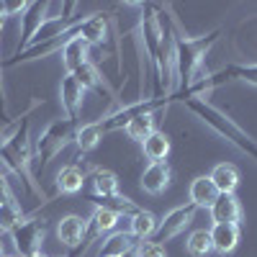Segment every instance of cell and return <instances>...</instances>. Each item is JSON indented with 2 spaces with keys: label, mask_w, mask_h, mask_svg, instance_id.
<instances>
[{
  "label": "cell",
  "mask_w": 257,
  "mask_h": 257,
  "mask_svg": "<svg viewBox=\"0 0 257 257\" xmlns=\"http://www.w3.org/2000/svg\"><path fill=\"white\" fill-rule=\"evenodd\" d=\"M208 234H211L213 252L219 254H229L239 244V224H213Z\"/></svg>",
  "instance_id": "obj_15"
},
{
  "label": "cell",
  "mask_w": 257,
  "mask_h": 257,
  "mask_svg": "<svg viewBox=\"0 0 257 257\" xmlns=\"http://www.w3.org/2000/svg\"><path fill=\"white\" fill-rule=\"evenodd\" d=\"M90 185H93V190L88 193V196H98V198L118 196V175L111 173V170L95 167L93 173H90Z\"/></svg>",
  "instance_id": "obj_20"
},
{
  "label": "cell",
  "mask_w": 257,
  "mask_h": 257,
  "mask_svg": "<svg viewBox=\"0 0 257 257\" xmlns=\"http://www.w3.org/2000/svg\"><path fill=\"white\" fill-rule=\"evenodd\" d=\"M213 224H239L242 221V203L234 193H219V198L211 203Z\"/></svg>",
  "instance_id": "obj_13"
},
{
  "label": "cell",
  "mask_w": 257,
  "mask_h": 257,
  "mask_svg": "<svg viewBox=\"0 0 257 257\" xmlns=\"http://www.w3.org/2000/svg\"><path fill=\"white\" fill-rule=\"evenodd\" d=\"M6 201H16V196H13V190L8 188V180L0 175V203H6Z\"/></svg>",
  "instance_id": "obj_33"
},
{
  "label": "cell",
  "mask_w": 257,
  "mask_h": 257,
  "mask_svg": "<svg viewBox=\"0 0 257 257\" xmlns=\"http://www.w3.org/2000/svg\"><path fill=\"white\" fill-rule=\"evenodd\" d=\"M173 183V167L167 162H152L144 173H142V190L149 196H160Z\"/></svg>",
  "instance_id": "obj_12"
},
{
  "label": "cell",
  "mask_w": 257,
  "mask_h": 257,
  "mask_svg": "<svg viewBox=\"0 0 257 257\" xmlns=\"http://www.w3.org/2000/svg\"><path fill=\"white\" fill-rule=\"evenodd\" d=\"M188 198L196 208H211V203L219 198V190H216V185H213V180L208 175H201L196 180H190Z\"/></svg>",
  "instance_id": "obj_19"
},
{
  "label": "cell",
  "mask_w": 257,
  "mask_h": 257,
  "mask_svg": "<svg viewBox=\"0 0 257 257\" xmlns=\"http://www.w3.org/2000/svg\"><path fill=\"white\" fill-rule=\"evenodd\" d=\"M75 36L82 39L88 47H105V41L111 39L108 16L90 13V16L80 18V24H77V29H75Z\"/></svg>",
  "instance_id": "obj_9"
},
{
  "label": "cell",
  "mask_w": 257,
  "mask_h": 257,
  "mask_svg": "<svg viewBox=\"0 0 257 257\" xmlns=\"http://www.w3.org/2000/svg\"><path fill=\"white\" fill-rule=\"evenodd\" d=\"M44 100L34 98L31 105L16 118H11L8 126H0V165L8 167L13 175H18L21 180L26 183V188L34 193L36 198L49 201L47 193L41 190V185L34 180L31 165H34V144L29 139V116L36 105H41Z\"/></svg>",
  "instance_id": "obj_1"
},
{
  "label": "cell",
  "mask_w": 257,
  "mask_h": 257,
  "mask_svg": "<svg viewBox=\"0 0 257 257\" xmlns=\"http://www.w3.org/2000/svg\"><path fill=\"white\" fill-rule=\"evenodd\" d=\"M180 103H183L196 118H201L213 134H219V137L226 139L231 147H237L242 155H247L249 160L257 162V139L249 137L231 116H226L224 111H219L216 105H211L206 98H185V100H180Z\"/></svg>",
  "instance_id": "obj_3"
},
{
  "label": "cell",
  "mask_w": 257,
  "mask_h": 257,
  "mask_svg": "<svg viewBox=\"0 0 257 257\" xmlns=\"http://www.w3.org/2000/svg\"><path fill=\"white\" fill-rule=\"evenodd\" d=\"M213 185H216L219 193H234L239 188V170L237 165H231V162H219L216 167L211 170V175Z\"/></svg>",
  "instance_id": "obj_23"
},
{
  "label": "cell",
  "mask_w": 257,
  "mask_h": 257,
  "mask_svg": "<svg viewBox=\"0 0 257 257\" xmlns=\"http://www.w3.org/2000/svg\"><path fill=\"white\" fill-rule=\"evenodd\" d=\"M75 132H77L75 121H70V118H54L44 132L39 134V139L34 144V160L41 167V173H44L47 165L62 152L64 147L75 142Z\"/></svg>",
  "instance_id": "obj_4"
},
{
  "label": "cell",
  "mask_w": 257,
  "mask_h": 257,
  "mask_svg": "<svg viewBox=\"0 0 257 257\" xmlns=\"http://www.w3.org/2000/svg\"><path fill=\"white\" fill-rule=\"evenodd\" d=\"M134 254L137 257H167V249H165V244H157L152 239H144V242H137Z\"/></svg>",
  "instance_id": "obj_31"
},
{
  "label": "cell",
  "mask_w": 257,
  "mask_h": 257,
  "mask_svg": "<svg viewBox=\"0 0 257 257\" xmlns=\"http://www.w3.org/2000/svg\"><path fill=\"white\" fill-rule=\"evenodd\" d=\"M170 98H139L134 103H126V105H118L116 111H111L108 116H103L98 123L103 128V134L108 132H121V128H126V123L142 116V113H160L162 108H167Z\"/></svg>",
  "instance_id": "obj_5"
},
{
  "label": "cell",
  "mask_w": 257,
  "mask_h": 257,
  "mask_svg": "<svg viewBox=\"0 0 257 257\" xmlns=\"http://www.w3.org/2000/svg\"><path fill=\"white\" fill-rule=\"evenodd\" d=\"M82 100H85V88L72 75H64L62 82H59V103H62L64 118L77 123V116L82 111Z\"/></svg>",
  "instance_id": "obj_11"
},
{
  "label": "cell",
  "mask_w": 257,
  "mask_h": 257,
  "mask_svg": "<svg viewBox=\"0 0 257 257\" xmlns=\"http://www.w3.org/2000/svg\"><path fill=\"white\" fill-rule=\"evenodd\" d=\"M196 206L193 203H183V206H175L173 211H167L165 216L157 221V229L152 234V242L157 244H165L170 239H175L180 231H185V226L193 221V216H196Z\"/></svg>",
  "instance_id": "obj_8"
},
{
  "label": "cell",
  "mask_w": 257,
  "mask_h": 257,
  "mask_svg": "<svg viewBox=\"0 0 257 257\" xmlns=\"http://www.w3.org/2000/svg\"><path fill=\"white\" fill-rule=\"evenodd\" d=\"M142 152L149 162H167L170 152H173V142H170V137L165 132L157 128L152 137L142 142Z\"/></svg>",
  "instance_id": "obj_21"
},
{
  "label": "cell",
  "mask_w": 257,
  "mask_h": 257,
  "mask_svg": "<svg viewBox=\"0 0 257 257\" xmlns=\"http://www.w3.org/2000/svg\"><path fill=\"white\" fill-rule=\"evenodd\" d=\"M121 219H123L121 213H116V211H111V208H103V206H95L93 216L85 221V237H82L80 247H77L72 254H75V257L85 254L93 242H98L100 237H108L111 231H116V226H118Z\"/></svg>",
  "instance_id": "obj_6"
},
{
  "label": "cell",
  "mask_w": 257,
  "mask_h": 257,
  "mask_svg": "<svg viewBox=\"0 0 257 257\" xmlns=\"http://www.w3.org/2000/svg\"><path fill=\"white\" fill-rule=\"evenodd\" d=\"M0 257H3V242H0Z\"/></svg>",
  "instance_id": "obj_35"
},
{
  "label": "cell",
  "mask_w": 257,
  "mask_h": 257,
  "mask_svg": "<svg viewBox=\"0 0 257 257\" xmlns=\"http://www.w3.org/2000/svg\"><path fill=\"white\" fill-rule=\"evenodd\" d=\"M29 257H47L44 252H36V254H29Z\"/></svg>",
  "instance_id": "obj_34"
},
{
  "label": "cell",
  "mask_w": 257,
  "mask_h": 257,
  "mask_svg": "<svg viewBox=\"0 0 257 257\" xmlns=\"http://www.w3.org/2000/svg\"><path fill=\"white\" fill-rule=\"evenodd\" d=\"M221 29H213L203 36H185L175 24V90L170 100H175L180 93H185L193 82L206 77V57L219 41Z\"/></svg>",
  "instance_id": "obj_2"
},
{
  "label": "cell",
  "mask_w": 257,
  "mask_h": 257,
  "mask_svg": "<svg viewBox=\"0 0 257 257\" xmlns=\"http://www.w3.org/2000/svg\"><path fill=\"white\" fill-rule=\"evenodd\" d=\"M226 75H229V80H239V82H247V85H254V88H257V62L229 64Z\"/></svg>",
  "instance_id": "obj_29"
},
{
  "label": "cell",
  "mask_w": 257,
  "mask_h": 257,
  "mask_svg": "<svg viewBox=\"0 0 257 257\" xmlns=\"http://www.w3.org/2000/svg\"><path fill=\"white\" fill-rule=\"evenodd\" d=\"M26 8H29V3H11V0H3L0 3V13H3V18L8 21V18H16V16H24L26 13Z\"/></svg>",
  "instance_id": "obj_32"
},
{
  "label": "cell",
  "mask_w": 257,
  "mask_h": 257,
  "mask_svg": "<svg viewBox=\"0 0 257 257\" xmlns=\"http://www.w3.org/2000/svg\"><path fill=\"white\" fill-rule=\"evenodd\" d=\"M137 247V239L128 231H111L108 237H103L98 257H126Z\"/></svg>",
  "instance_id": "obj_16"
},
{
  "label": "cell",
  "mask_w": 257,
  "mask_h": 257,
  "mask_svg": "<svg viewBox=\"0 0 257 257\" xmlns=\"http://www.w3.org/2000/svg\"><path fill=\"white\" fill-rule=\"evenodd\" d=\"M126 137L128 139H134V142H144V139H149L155 132H157V113H142V116H137V118H132L126 123Z\"/></svg>",
  "instance_id": "obj_25"
},
{
  "label": "cell",
  "mask_w": 257,
  "mask_h": 257,
  "mask_svg": "<svg viewBox=\"0 0 257 257\" xmlns=\"http://www.w3.org/2000/svg\"><path fill=\"white\" fill-rule=\"evenodd\" d=\"M85 237V221L82 216L77 213H67V216H62L59 224H57V239L62 242V247H67L70 252H75L80 247Z\"/></svg>",
  "instance_id": "obj_14"
},
{
  "label": "cell",
  "mask_w": 257,
  "mask_h": 257,
  "mask_svg": "<svg viewBox=\"0 0 257 257\" xmlns=\"http://www.w3.org/2000/svg\"><path fill=\"white\" fill-rule=\"evenodd\" d=\"M3 257H16V254H3Z\"/></svg>",
  "instance_id": "obj_36"
},
{
  "label": "cell",
  "mask_w": 257,
  "mask_h": 257,
  "mask_svg": "<svg viewBox=\"0 0 257 257\" xmlns=\"http://www.w3.org/2000/svg\"><path fill=\"white\" fill-rule=\"evenodd\" d=\"M3 31H6V18L0 13V121L11 123V116H8V98H6V85H3Z\"/></svg>",
  "instance_id": "obj_30"
},
{
  "label": "cell",
  "mask_w": 257,
  "mask_h": 257,
  "mask_svg": "<svg viewBox=\"0 0 257 257\" xmlns=\"http://www.w3.org/2000/svg\"><path fill=\"white\" fill-rule=\"evenodd\" d=\"M100 139H103V128H100L98 121L77 126V132H75V144H77V149H80L82 155L93 152V149L100 144Z\"/></svg>",
  "instance_id": "obj_26"
},
{
  "label": "cell",
  "mask_w": 257,
  "mask_h": 257,
  "mask_svg": "<svg viewBox=\"0 0 257 257\" xmlns=\"http://www.w3.org/2000/svg\"><path fill=\"white\" fill-rule=\"evenodd\" d=\"M47 16H49V3H29L26 13L21 16V18H24V26H21V36H18V44H16L13 57H18L21 52L29 49V44L34 41L36 31H39L41 24L47 21ZM13 57H11V59H13Z\"/></svg>",
  "instance_id": "obj_10"
},
{
  "label": "cell",
  "mask_w": 257,
  "mask_h": 257,
  "mask_svg": "<svg viewBox=\"0 0 257 257\" xmlns=\"http://www.w3.org/2000/svg\"><path fill=\"white\" fill-rule=\"evenodd\" d=\"M85 173L77 167V165H64L59 173H57V180H54V188L57 193H62V196H77V193H82L85 188Z\"/></svg>",
  "instance_id": "obj_18"
},
{
  "label": "cell",
  "mask_w": 257,
  "mask_h": 257,
  "mask_svg": "<svg viewBox=\"0 0 257 257\" xmlns=\"http://www.w3.org/2000/svg\"><path fill=\"white\" fill-rule=\"evenodd\" d=\"M44 237H47V221L44 219H24L11 231L13 247H16V252L21 257H29V254L41 252Z\"/></svg>",
  "instance_id": "obj_7"
},
{
  "label": "cell",
  "mask_w": 257,
  "mask_h": 257,
  "mask_svg": "<svg viewBox=\"0 0 257 257\" xmlns=\"http://www.w3.org/2000/svg\"><path fill=\"white\" fill-rule=\"evenodd\" d=\"M62 64H64V75H72L77 67H82L85 62H90L88 57H90V47L85 44L82 39H77V36H72L67 44L62 47Z\"/></svg>",
  "instance_id": "obj_17"
},
{
  "label": "cell",
  "mask_w": 257,
  "mask_h": 257,
  "mask_svg": "<svg viewBox=\"0 0 257 257\" xmlns=\"http://www.w3.org/2000/svg\"><path fill=\"white\" fill-rule=\"evenodd\" d=\"M157 216L152 211H144V208H139L132 219H128V224H132V229H128V234H132L134 239H139V242H144V239H152V234H155V229H157Z\"/></svg>",
  "instance_id": "obj_24"
},
{
  "label": "cell",
  "mask_w": 257,
  "mask_h": 257,
  "mask_svg": "<svg viewBox=\"0 0 257 257\" xmlns=\"http://www.w3.org/2000/svg\"><path fill=\"white\" fill-rule=\"evenodd\" d=\"M72 77L82 85L85 90H103V93H108V95H113L116 98V93L108 88V82L103 80V75H100V70L95 67L93 62H85L82 67H77L75 72H72Z\"/></svg>",
  "instance_id": "obj_22"
},
{
  "label": "cell",
  "mask_w": 257,
  "mask_h": 257,
  "mask_svg": "<svg viewBox=\"0 0 257 257\" xmlns=\"http://www.w3.org/2000/svg\"><path fill=\"white\" fill-rule=\"evenodd\" d=\"M21 221H24V211H21L18 201H6L0 203V231H13Z\"/></svg>",
  "instance_id": "obj_28"
},
{
  "label": "cell",
  "mask_w": 257,
  "mask_h": 257,
  "mask_svg": "<svg viewBox=\"0 0 257 257\" xmlns=\"http://www.w3.org/2000/svg\"><path fill=\"white\" fill-rule=\"evenodd\" d=\"M185 249L193 254V257H206L213 252V244H211V234L206 229H196L190 231V237L185 239Z\"/></svg>",
  "instance_id": "obj_27"
}]
</instances>
